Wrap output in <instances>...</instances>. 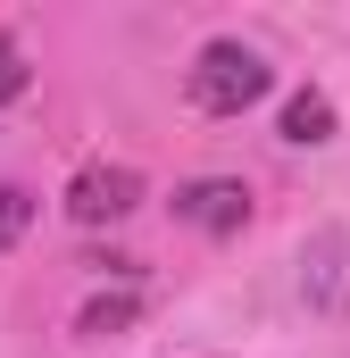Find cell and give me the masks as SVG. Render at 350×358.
<instances>
[{"label":"cell","instance_id":"obj_1","mask_svg":"<svg viewBox=\"0 0 350 358\" xmlns=\"http://www.w3.org/2000/svg\"><path fill=\"white\" fill-rule=\"evenodd\" d=\"M267 84H275V67L251 42H209L192 59V108H209V117H242L251 100H267Z\"/></svg>","mask_w":350,"mask_h":358},{"label":"cell","instance_id":"obj_2","mask_svg":"<svg viewBox=\"0 0 350 358\" xmlns=\"http://www.w3.org/2000/svg\"><path fill=\"white\" fill-rule=\"evenodd\" d=\"M134 200H142V176H134V167H84L76 192H67V217H76V225H108V217H125Z\"/></svg>","mask_w":350,"mask_h":358},{"label":"cell","instance_id":"obj_3","mask_svg":"<svg viewBox=\"0 0 350 358\" xmlns=\"http://www.w3.org/2000/svg\"><path fill=\"white\" fill-rule=\"evenodd\" d=\"M175 217H183V225H200V234H242L251 192H242V183H225V176H200V183H183V192H175Z\"/></svg>","mask_w":350,"mask_h":358},{"label":"cell","instance_id":"obj_4","mask_svg":"<svg viewBox=\"0 0 350 358\" xmlns=\"http://www.w3.org/2000/svg\"><path fill=\"white\" fill-rule=\"evenodd\" d=\"M334 134V100L326 92H292V108H284V142H326Z\"/></svg>","mask_w":350,"mask_h":358},{"label":"cell","instance_id":"obj_5","mask_svg":"<svg viewBox=\"0 0 350 358\" xmlns=\"http://www.w3.org/2000/svg\"><path fill=\"white\" fill-rule=\"evenodd\" d=\"M25 225H34V192H25V183H0V250H8Z\"/></svg>","mask_w":350,"mask_h":358},{"label":"cell","instance_id":"obj_6","mask_svg":"<svg viewBox=\"0 0 350 358\" xmlns=\"http://www.w3.org/2000/svg\"><path fill=\"white\" fill-rule=\"evenodd\" d=\"M25 84H34V67H25V50H17V42L0 34V108H8V100H17Z\"/></svg>","mask_w":350,"mask_h":358},{"label":"cell","instance_id":"obj_7","mask_svg":"<svg viewBox=\"0 0 350 358\" xmlns=\"http://www.w3.org/2000/svg\"><path fill=\"white\" fill-rule=\"evenodd\" d=\"M134 317V300H92L84 308V334H108V325H125Z\"/></svg>","mask_w":350,"mask_h":358}]
</instances>
